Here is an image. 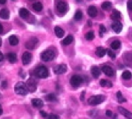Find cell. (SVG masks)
<instances>
[{
  "label": "cell",
  "instance_id": "e575fe53",
  "mask_svg": "<svg viewBox=\"0 0 132 119\" xmlns=\"http://www.w3.org/2000/svg\"><path fill=\"white\" fill-rule=\"evenodd\" d=\"M47 119H59V116L54 114H50L48 117H47Z\"/></svg>",
  "mask_w": 132,
  "mask_h": 119
},
{
  "label": "cell",
  "instance_id": "d590c367",
  "mask_svg": "<svg viewBox=\"0 0 132 119\" xmlns=\"http://www.w3.org/2000/svg\"><path fill=\"white\" fill-rule=\"evenodd\" d=\"M127 6L129 10L132 11V0H128L127 3Z\"/></svg>",
  "mask_w": 132,
  "mask_h": 119
},
{
  "label": "cell",
  "instance_id": "bcb514c9",
  "mask_svg": "<svg viewBox=\"0 0 132 119\" xmlns=\"http://www.w3.org/2000/svg\"><path fill=\"white\" fill-rule=\"evenodd\" d=\"M3 108H2V106L0 105V115L3 114Z\"/></svg>",
  "mask_w": 132,
  "mask_h": 119
},
{
  "label": "cell",
  "instance_id": "836d02e7",
  "mask_svg": "<svg viewBox=\"0 0 132 119\" xmlns=\"http://www.w3.org/2000/svg\"><path fill=\"white\" fill-rule=\"evenodd\" d=\"M106 54L111 58H116V54L110 49H106Z\"/></svg>",
  "mask_w": 132,
  "mask_h": 119
},
{
  "label": "cell",
  "instance_id": "44dd1931",
  "mask_svg": "<svg viewBox=\"0 0 132 119\" xmlns=\"http://www.w3.org/2000/svg\"><path fill=\"white\" fill-rule=\"evenodd\" d=\"M106 54V49H104L103 47H98L96 50V55L99 58H103Z\"/></svg>",
  "mask_w": 132,
  "mask_h": 119
},
{
  "label": "cell",
  "instance_id": "30bf717a",
  "mask_svg": "<svg viewBox=\"0 0 132 119\" xmlns=\"http://www.w3.org/2000/svg\"><path fill=\"white\" fill-rule=\"evenodd\" d=\"M111 28L116 33H120L123 29V25L119 21H114L111 24Z\"/></svg>",
  "mask_w": 132,
  "mask_h": 119
},
{
  "label": "cell",
  "instance_id": "7bdbcfd3",
  "mask_svg": "<svg viewBox=\"0 0 132 119\" xmlns=\"http://www.w3.org/2000/svg\"><path fill=\"white\" fill-rule=\"evenodd\" d=\"M112 82H108L107 81V83H106V87H112Z\"/></svg>",
  "mask_w": 132,
  "mask_h": 119
},
{
  "label": "cell",
  "instance_id": "9a60e30c",
  "mask_svg": "<svg viewBox=\"0 0 132 119\" xmlns=\"http://www.w3.org/2000/svg\"><path fill=\"white\" fill-rule=\"evenodd\" d=\"M111 19L114 21H118L120 19L121 17V14L120 13V11L116 9H114L112 10V13H111Z\"/></svg>",
  "mask_w": 132,
  "mask_h": 119
},
{
  "label": "cell",
  "instance_id": "c3c4849f",
  "mask_svg": "<svg viewBox=\"0 0 132 119\" xmlns=\"http://www.w3.org/2000/svg\"><path fill=\"white\" fill-rule=\"evenodd\" d=\"M1 45H2V39L0 38V46H1Z\"/></svg>",
  "mask_w": 132,
  "mask_h": 119
},
{
  "label": "cell",
  "instance_id": "681fc988",
  "mask_svg": "<svg viewBox=\"0 0 132 119\" xmlns=\"http://www.w3.org/2000/svg\"><path fill=\"white\" fill-rule=\"evenodd\" d=\"M2 97V95H1V93H0V98H1Z\"/></svg>",
  "mask_w": 132,
  "mask_h": 119
},
{
  "label": "cell",
  "instance_id": "ee69618b",
  "mask_svg": "<svg viewBox=\"0 0 132 119\" xmlns=\"http://www.w3.org/2000/svg\"><path fill=\"white\" fill-rule=\"evenodd\" d=\"M3 33V27L1 23H0V34Z\"/></svg>",
  "mask_w": 132,
  "mask_h": 119
},
{
  "label": "cell",
  "instance_id": "52a82bcc",
  "mask_svg": "<svg viewBox=\"0 0 132 119\" xmlns=\"http://www.w3.org/2000/svg\"><path fill=\"white\" fill-rule=\"evenodd\" d=\"M38 39L37 38H30L25 44V47H27V49H30V50H33L36 47H37V44H38Z\"/></svg>",
  "mask_w": 132,
  "mask_h": 119
},
{
  "label": "cell",
  "instance_id": "4fadbf2b",
  "mask_svg": "<svg viewBox=\"0 0 132 119\" xmlns=\"http://www.w3.org/2000/svg\"><path fill=\"white\" fill-rule=\"evenodd\" d=\"M118 110L123 116H124L125 117L128 118V119H132V113L130 112L129 111H127V109H125L123 107H119Z\"/></svg>",
  "mask_w": 132,
  "mask_h": 119
},
{
  "label": "cell",
  "instance_id": "f907efd6",
  "mask_svg": "<svg viewBox=\"0 0 132 119\" xmlns=\"http://www.w3.org/2000/svg\"><path fill=\"white\" fill-rule=\"evenodd\" d=\"M30 1H32V0H30Z\"/></svg>",
  "mask_w": 132,
  "mask_h": 119
},
{
  "label": "cell",
  "instance_id": "7402d4cb",
  "mask_svg": "<svg viewBox=\"0 0 132 119\" xmlns=\"http://www.w3.org/2000/svg\"><path fill=\"white\" fill-rule=\"evenodd\" d=\"M0 18L8 20L9 18V11L7 9H2L0 10Z\"/></svg>",
  "mask_w": 132,
  "mask_h": 119
},
{
  "label": "cell",
  "instance_id": "7a4b0ae2",
  "mask_svg": "<svg viewBox=\"0 0 132 119\" xmlns=\"http://www.w3.org/2000/svg\"><path fill=\"white\" fill-rule=\"evenodd\" d=\"M34 74L37 77L42 79L47 78L49 75L48 70H47V69L44 65H40L37 68H36V69L34 70Z\"/></svg>",
  "mask_w": 132,
  "mask_h": 119
},
{
  "label": "cell",
  "instance_id": "7c38bea8",
  "mask_svg": "<svg viewBox=\"0 0 132 119\" xmlns=\"http://www.w3.org/2000/svg\"><path fill=\"white\" fill-rule=\"evenodd\" d=\"M102 71H103V73H104V74L107 76H109V77H111L114 76V69L109 66V65H104L103 66L102 68Z\"/></svg>",
  "mask_w": 132,
  "mask_h": 119
},
{
  "label": "cell",
  "instance_id": "f6af8a7d",
  "mask_svg": "<svg viewBox=\"0 0 132 119\" xmlns=\"http://www.w3.org/2000/svg\"><path fill=\"white\" fill-rule=\"evenodd\" d=\"M6 3V0H0V4L3 5V4H5Z\"/></svg>",
  "mask_w": 132,
  "mask_h": 119
},
{
  "label": "cell",
  "instance_id": "cb8c5ba5",
  "mask_svg": "<svg viewBox=\"0 0 132 119\" xmlns=\"http://www.w3.org/2000/svg\"><path fill=\"white\" fill-rule=\"evenodd\" d=\"M9 44L11 45L16 46L19 43V39L16 38V36H15V35H12V36H10L9 38Z\"/></svg>",
  "mask_w": 132,
  "mask_h": 119
},
{
  "label": "cell",
  "instance_id": "b9f144b4",
  "mask_svg": "<svg viewBox=\"0 0 132 119\" xmlns=\"http://www.w3.org/2000/svg\"><path fill=\"white\" fill-rule=\"evenodd\" d=\"M3 60H4V55L1 52H0V62H2Z\"/></svg>",
  "mask_w": 132,
  "mask_h": 119
},
{
  "label": "cell",
  "instance_id": "e0dca14e",
  "mask_svg": "<svg viewBox=\"0 0 132 119\" xmlns=\"http://www.w3.org/2000/svg\"><path fill=\"white\" fill-rule=\"evenodd\" d=\"M32 105L34 107V108H41L42 107L44 106V102L42 100L38 99V98H34L32 100Z\"/></svg>",
  "mask_w": 132,
  "mask_h": 119
},
{
  "label": "cell",
  "instance_id": "ffe728a7",
  "mask_svg": "<svg viewBox=\"0 0 132 119\" xmlns=\"http://www.w3.org/2000/svg\"><path fill=\"white\" fill-rule=\"evenodd\" d=\"M8 60L10 63H16L17 62V55L14 52H10L7 55Z\"/></svg>",
  "mask_w": 132,
  "mask_h": 119
},
{
  "label": "cell",
  "instance_id": "d4e9b609",
  "mask_svg": "<svg viewBox=\"0 0 132 119\" xmlns=\"http://www.w3.org/2000/svg\"><path fill=\"white\" fill-rule=\"evenodd\" d=\"M101 8L104 10H109L112 8V3L109 1H105L101 4Z\"/></svg>",
  "mask_w": 132,
  "mask_h": 119
},
{
  "label": "cell",
  "instance_id": "277c9868",
  "mask_svg": "<svg viewBox=\"0 0 132 119\" xmlns=\"http://www.w3.org/2000/svg\"><path fill=\"white\" fill-rule=\"evenodd\" d=\"M105 100V96L103 95H96V96H92L88 99V103L90 105H97L103 103Z\"/></svg>",
  "mask_w": 132,
  "mask_h": 119
},
{
  "label": "cell",
  "instance_id": "7dc6e473",
  "mask_svg": "<svg viewBox=\"0 0 132 119\" xmlns=\"http://www.w3.org/2000/svg\"><path fill=\"white\" fill-rule=\"evenodd\" d=\"M87 23H88V25H89V27L92 26V21H91V20H88V21H87Z\"/></svg>",
  "mask_w": 132,
  "mask_h": 119
},
{
  "label": "cell",
  "instance_id": "603a6c76",
  "mask_svg": "<svg viewBox=\"0 0 132 119\" xmlns=\"http://www.w3.org/2000/svg\"><path fill=\"white\" fill-rule=\"evenodd\" d=\"M73 41H74V38H73L72 35H68L65 39H63L62 44L65 46H67V45L71 44V43H72Z\"/></svg>",
  "mask_w": 132,
  "mask_h": 119
},
{
  "label": "cell",
  "instance_id": "4316f807",
  "mask_svg": "<svg viewBox=\"0 0 132 119\" xmlns=\"http://www.w3.org/2000/svg\"><path fill=\"white\" fill-rule=\"evenodd\" d=\"M33 9L36 11H37V12H40L43 9V5L40 2H37V3H34L33 4Z\"/></svg>",
  "mask_w": 132,
  "mask_h": 119
},
{
  "label": "cell",
  "instance_id": "d6986e66",
  "mask_svg": "<svg viewBox=\"0 0 132 119\" xmlns=\"http://www.w3.org/2000/svg\"><path fill=\"white\" fill-rule=\"evenodd\" d=\"M54 33L57 36V38H63V36L65 35V30L62 28L60 27L57 26V27H54Z\"/></svg>",
  "mask_w": 132,
  "mask_h": 119
},
{
  "label": "cell",
  "instance_id": "4dcf8cb0",
  "mask_svg": "<svg viewBox=\"0 0 132 119\" xmlns=\"http://www.w3.org/2000/svg\"><path fill=\"white\" fill-rule=\"evenodd\" d=\"M94 37H95V35H94L93 31H89V32L86 33L85 35V38L87 41H92L94 39Z\"/></svg>",
  "mask_w": 132,
  "mask_h": 119
},
{
  "label": "cell",
  "instance_id": "484cf974",
  "mask_svg": "<svg viewBox=\"0 0 132 119\" xmlns=\"http://www.w3.org/2000/svg\"><path fill=\"white\" fill-rule=\"evenodd\" d=\"M121 41H118V40H116L114 41H113L111 44H110V47L114 50H117L118 48H120V47H121Z\"/></svg>",
  "mask_w": 132,
  "mask_h": 119
},
{
  "label": "cell",
  "instance_id": "f1b7e54d",
  "mask_svg": "<svg viewBox=\"0 0 132 119\" xmlns=\"http://www.w3.org/2000/svg\"><path fill=\"white\" fill-rule=\"evenodd\" d=\"M82 12L80 10L76 11L75 15H74V20L76 21H79L82 20Z\"/></svg>",
  "mask_w": 132,
  "mask_h": 119
},
{
  "label": "cell",
  "instance_id": "83f0119b",
  "mask_svg": "<svg viewBox=\"0 0 132 119\" xmlns=\"http://www.w3.org/2000/svg\"><path fill=\"white\" fill-rule=\"evenodd\" d=\"M132 77V73L128 70L124 71V73H122V78L125 80H129Z\"/></svg>",
  "mask_w": 132,
  "mask_h": 119
},
{
  "label": "cell",
  "instance_id": "6da1fadb",
  "mask_svg": "<svg viewBox=\"0 0 132 119\" xmlns=\"http://www.w3.org/2000/svg\"><path fill=\"white\" fill-rule=\"evenodd\" d=\"M14 90L16 92V93L19 94V95H27L29 92L27 86V83L23 82H18L15 85L14 87Z\"/></svg>",
  "mask_w": 132,
  "mask_h": 119
},
{
  "label": "cell",
  "instance_id": "ab89813d",
  "mask_svg": "<svg viewBox=\"0 0 132 119\" xmlns=\"http://www.w3.org/2000/svg\"><path fill=\"white\" fill-rule=\"evenodd\" d=\"M106 115L108 116V117H111L113 115V113H112V111L110 110H107L106 111Z\"/></svg>",
  "mask_w": 132,
  "mask_h": 119
},
{
  "label": "cell",
  "instance_id": "8992f818",
  "mask_svg": "<svg viewBox=\"0 0 132 119\" xmlns=\"http://www.w3.org/2000/svg\"><path fill=\"white\" fill-rule=\"evenodd\" d=\"M82 82H83V79L79 75H74V76H71V78L70 79L71 85L75 88L79 87L82 84Z\"/></svg>",
  "mask_w": 132,
  "mask_h": 119
},
{
  "label": "cell",
  "instance_id": "f35d334b",
  "mask_svg": "<svg viewBox=\"0 0 132 119\" xmlns=\"http://www.w3.org/2000/svg\"><path fill=\"white\" fill-rule=\"evenodd\" d=\"M85 94H86V91H82V93H81V96H80V100L82 101L84 100V99H85Z\"/></svg>",
  "mask_w": 132,
  "mask_h": 119
},
{
  "label": "cell",
  "instance_id": "3957f363",
  "mask_svg": "<svg viewBox=\"0 0 132 119\" xmlns=\"http://www.w3.org/2000/svg\"><path fill=\"white\" fill-rule=\"evenodd\" d=\"M54 57H55V53L54 52V51L50 49L43 52L41 55V58L44 62H51L54 60Z\"/></svg>",
  "mask_w": 132,
  "mask_h": 119
},
{
  "label": "cell",
  "instance_id": "2e32d148",
  "mask_svg": "<svg viewBox=\"0 0 132 119\" xmlns=\"http://www.w3.org/2000/svg\"><path fill=\"white\" fill-rule=\"evenodd\" d=\"M100 73H101V71H100V68H98L97 66L94 65L91 68V73L95 79L99 78V76H100Z\"/></svg>",
  "mask_w": 132,
  "mask_h": 119
},
{
  "label": "cell",
  "instance_id": "8d00e7d4",
  "mask_svg": "<svg viewBox=\"0 0 132 119\" xmlns=\"http://www.w3.org/2000/svg\"><path fill=\"white\" fill-rule=\"evenodd\" d=\"M106 83H107V81H106V80H105V79H102V80H100V86H101L102 87H104L106 86Z\"/></svg>",
  "mask_w": 132,
  "mask_h": 119
},
{
  "label": "cell",
  "instance_id": "d6a6232c",
  "mask_svg": "<svg viewBox=\"0 0 132 119\" xmlns=\"http://www.w3.org/2000/svg\"><path fill=\"white\" fill-rule=\"evenodd\" d=\"M106 32V27H104V25L101 24L100 26V31H99V35H100V38H103V34Z\"/></svg>",
  "mask_w": 132,
  "mask_h": 119
},
{
  "label": "cell",
  "instance_id": "5bb4252c",
  "mask_svg": "<svg viewBox=\"0 0 132 119\" xmlns=\"http://www.w3.org/2000/svg\"><path fill=\"white\" fill-rule=\"evenodd\" d=\"M87 13L90 17H96L98 13L97 7L94 6H90L87 9Z\"/></svg>",
  "mask_w": 132,
  "mask_h": 119
},
{
  "label": "cell",
  "instance_id": "9c48e42d",
  "mask_svg": "<svg viewBox=\"0 0 132 119\" xmlns=\"http://www.w3.org/2000/svg\"><path fill=\"white\" fill-rule=\"evenodd\" d=\"M27 86L28 88V90L30 92H34L36 90H37V82L35 81L34 79L30 78L27 80Z\"/></svg>",
  "mask_w": 132,
  "mask_h": 119
},
{
  "label": "cell",
  "instance_id": "1f68e13d",
  "mask_svg": "<svg viewBox=\"0 0 132 119\" xmlns=\"http://www.w3.org/2000/svg\"><path fill=\"white\" fill-rule=\"evenodd\" d=\"M117 97L118 101H119L120 103H124V102H126V100H127L122 96V93H121V91H118V92L117 93Z\"/></svg>",
  "mask_w": 132,
  "mask_h": 119
},
{
  "label": "cell",
  "instance_id": "816d5d0a",
  "mask_svg": "<svg viewBox=\"0 0 132 119\" xmlns=\"http://www.w3.org/2000/svg\"><path fill=\"white\" fill-rule=\"evenodd\" d=\"M13 1H14V0H13Z\"/></svg>",
  "mask_w": 132,
  "mask_h": 119
},
{
  "label": "cell",
  "instance_id": "5b68a950",
  "mask_svg": "<svg viewBox=\"0 0 132 119\" xmlns=\"http://www.w3.org/2000/svg\"><path fill=\"white\" fill-rule=\"evenodd\" d=\"M68 9V5L67 3L65 0H58L56 3V9L59 13H65Z\"/></svg>",
  "mask_w": 132,
  "mask_h": 119
},
{
  "label": "cell",
  "instance_id": "60d3db41",
  "mask_svg": "<svg viewBox=\"0 0 132 119\" xmlns=\"http://www.w3.org/2000/svg\"><path fill=\"white\" fill-rule=\"evenodd\" d=\"M2 87L4 88V89L7 88V82L6 81H3L2 82Z\"/></svg>",
  "mask_w": 132,
  "mask_h": 119
},
{
  "label": "cell",
  "instance_id": "8fae6325",
  "mask_svg": "<svg viewBox=\"0 0 132 119\" xmlns=\"http://www.w3.org/2000/svg\"><path fill=\"white\" fill-rule=\"evenodd\" d=\"M32 60V55L30 53V52H24L23 54V56H22V62L23 65H28L30 63Z\"/></svg>",
  "mask_w": 132,
  "mask_h": 119
},
{
  "label": "cell",
  "instance_id": "74e56055",
  "mask_svg": "<svg viewBox=\"0 0 132 119\" xmlns=\"http://www.w3.org/2000/svg\"><path fill=\"white\" fill-rule=\"evenodd\" d=\"M40 114H41V116L43 117H44V118H47V117H48V114H47L45 111H40Z\"/></svg>",
  "mask_w": 132,
  "mask_h": 119
},
{
  "label": "cell",
  "instance_id": "f546056e",
  "mask_svg": "<svg viewBox=\"0 0 132 119\" xmlns=\"http://www.w3.org/2000/svg\"><path fill=\"white\" fill-rule=\"evenodd\" d=\"M45 99L47 101H51H51H55L57 100V97H56V96L54 93H49V94H47L46 96Z\"/></svg>",
  "mask_w": 132,
  "mask_h": 119
},
{
  "label": "cell",
  "instance_id": "ac0fdd59",
  "mask_svg": "<svg viewBox=\"0 0 132 119\" xmlns=\"http://www.w3.org/2000/svg\"><path fill=\"white\" fill-rule=\"evenodd\" d=\"M19 15L21 18L26 19L30 16V12L26 8H21L19 11Z\"/></svg>",
  "mask_w": 132,
  "mask_h": 119
},
{
  "label": "cell",
  "instance_id": "ba28073f",
  "mask_svg": "<svg viewBox=\"0 0 132 119\" xmlns=\"http://www.w3.org/2000/svg\"><path fill=\"white\" fill-rule=\"evenodd\" d=\"M54 73L56 75H62L67 72V65L65 64H60L54 67L53 69Z\"/></svg>",
  "mask_w": 132,
  "mask_h": 119
}]
</instances>
